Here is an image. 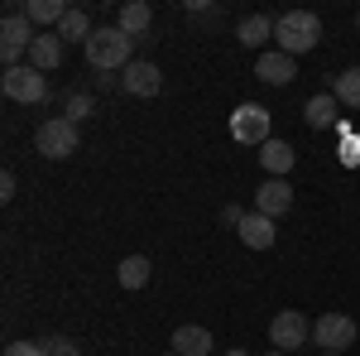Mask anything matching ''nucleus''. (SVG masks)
Returning <instances> with one entry per match:
<instances>
[{
	"label": "nucleus",
	"instance_id": "18",
	"mask_svg": "<svg viewBox=\"0 0 360 356\" xmlns=\"http://www.w3.org/2000/svg\"><path fill=\"white\" fill-rule=\"evenodd\" d=\"M336 106H341V102H336L332 92H317V97L303 106V121L312 125V130H332L336 125Z\"/></svg>",
	"mask_w": 360,
	"mask_h": 356
},
{
	"label": "nucleus",
	"instance_id": "2",
	"mask_svg": "<svg viewBox=\"0 0 360 356\" xmlns=\"http://www.w3.org/2000/svg\"><path fill=\"white\" fill-rule=\"evenodd\" d=\"M86 49V63L96 68V73H115V68H130L135 63V39L125 34V29H115V25H101L91 39L82 44Z\"/></svg>",
	"mask_w": 360,
	"mask_h": 356
},
{
	"label": "nucleus",
	"instance_id": "20",
	"mask_svg": "<svg viewBox=\"0 0 360 356\" xmlns=\"http://www.w3.org/2000/svg\"><path fill=\"white\" fill-rule=\"evenodd\" d=\"M53 34H58V39H68V44H86L96 29H91V20H86V10H68V15H63V25H58Z\"/></svg>",
	"mask_w": 360,
	"mask_h": 356
},
{
	"label": "nucleus",
	"instance_id": "27",
	"mask_svg": "<svg viewBox=\"0 0 360 356\" xmlns=\"http://www.w3.org/2000/svg\"><path fill=\"white\" fill-rule=\"evenodd\" d=\"M0 197H5V202L15 197V173H0Z\"/></svg>",
	"mask_w": 360,
	"mask_h": 356
},
{
	"label": "nucleus",
	"instance_id": "23",
	"mask_svg": "<svg viewBox=\"0 0 360 356\" xmlns=\"http://www.w3.org/2000/svg\"><path fill=\"white\" fill-rule=\"evenodd\" d=\"M63 116H68L72 125L86 121V116H91V97H86V92H72V97H68V106H63Z\"/></svg>",
	"mask_w": 360,
	"mask_h": 356
},
{
	"label": "nucleus",
	"instance_id": "14",
	"mask_svg": "<svg viewBox=\"0 0 360 356\" xmlns=\"http://www.w3.org/2000/svg\"><path fill=\"white\" fill-rule=\"evenodd\" d=\"M259 164L269 168V178H283L288 168L298 164V154H293V145H283V140H264V145H259Z\"/></svg>",
	"mask_w": 360,
	"mask_h": 356
},
{
	"label": "nucleus",
	"instance_id": "7",
	"mask_svg": "<svg viewBox=\"0 0 360 356\" xmlns=\"http://www.w3.org/2000/svg\"><path fill=\"white\" fill-rule=\"evenodd\" d=\"M269 342H274V352H298V347H307L312 342V323H307L298 308H283V313H274V323H269Z\"/></svg>",
	"mask_w": 360,
	"mask_h": 356
},
{
	"label": "nucleus",
	"instance_id": "8",
	"mask_svg": "<svg viewBox=\"0 0 360 356\" xmlns=\"http://www.w3.org/2000/svg\"><path fill=\"white\" fill-rule=\"evenodd\" d=\"M231 140H240V145H264V140H274L269 135V111L264 106H255V102H245V106H236L231 111Z\"/></svg>",
	"mask_w": 360,
	"mask_h": 356
},
{
	"label": "nucleus",
	"instance_id": "32",
	"mask_svg": "<svg viewBox=\"0 0 360 356\" xmlns=\"http://www.w3.org/2000/svg\"><path fill=\"white\" fill-rule=\"evenodd\" d=\"M168 356H178V352H168Z\"/></svg>",
	"mask_w": 360,
	"mask_h": 356
},
{
	"label": "nucleus",
	"instance_id": "19",
	"mask_svg": "<svg viewBox=\"0 0 360 356\" xmlns=\"http://www.w3.org/2000/svg\"><path fill=\"white\" fill-rule=\"evenodd\" d=\"M115 279H120V289H144L149 284V260L144 255H125L115 265Z\"/></svg>",
	"mask_w": 360,
	"mask_h": 356
},
{
	"label": "nucleus",
	"instance_id": "31",
	"mask_svg": "<svg viewBox=\"0 0 360 356\" xmlns=\"http://www.w3.org/2000/svg\"><path fill=\"white\" fill-rule=\"evenodd\" d=\"M322 356H336V352H322Z\"/></svg>",
	"mask_w": 360,
	"mask_h": 356
},
{
	"label": "nucleus",
	"instance_id": "26",
	"mask_svg": "<svg viewBox=\"0 0 360 356\" xmlns=\"http://www.w3.org/2000/svg\"><path fill=\"white\" fill-rule=\"evenodd\" d=\"M5 356H44V342H10Z\"/></svg>",
	"mask_w": 360,
	"mask_h": 356
},
{
	"label": "nucleus",
	"instance_id": "1",
	"mask_svg": "<svg viewBox=\"0 0 360 356\" xmlns=\"http://www.w3.org/2000/svg\"><path fill=\"white\" fill-rule=\"evenodd\" d=\"M274 44H278V54H288V58L312 54L322 44V20L312 10H288V15L274 20Z\"/></svg>",
	"mask_w": 360,
	"mask_h": 356
},
{
	"label": "nucleus",
	"instance_id": "10",
	"mask_svg": "<svg viewBox=\"0 0 360 356\" xmlns=\"http://www.w3.org/2000/svg\"><path fill=\"white\" fill-rule=\"evenodd\" d=\"M255 212H264L269 221H278L283 212H293V188L283 178H264L259 192H255Z\"/></svg>",
	"mask_w": 360,
	"mask_h": 356
},
{
	"label": "nucleus",
	"instance_id": "15",
	"mask_svg": "<svg viewBox=\"0 0 360 356\" xmlns=\"http://www.w3.org/2000/svg\"><path fill=\"white\" fill-rule=\"evenodd\" d=\"M236 39H240L245 49H259V54H264V44L274 39V20H269V15H245V20L236 25Z\"/></svg>",
	"mask_w": 360,
	"mask_h": 356
},
{
	"label": "nucleus",
	"instance_id": "13",
	"mask_svg": "<svg viewBox=\"0 0 360 356\" xmlns=\"http://www.w3.org/2000/svg\"><path fill=\"white\" fill-rule=\"evenodd\" d=\"M212 347H217V342H212V332L197 328V323H183V328L173 332V352H178V356H207Z\"/></svg>",
	"mask_w": 360,
	"mask_h": 356
},
{
	"label": "nucleus",
	"instance_id": "24",
	"mask_svg": "<svg viewBox=\"0 0 360 356\" xmlns=\"http://www.w3.org/2000/svg\"><path fill=\"white\" fill-rule=\"evenodd\" d=\"M44 356H82V352H77V342H68V337H49V342H44Z\"/></svg>",
	"mask_w": 360,
	"mask_h": 356
},
{
	"label": "nucleus",
	"instance_id": "17",
	"mask_svg": "<svg viewBox=\"0 0 360 356\" xmlns=\"http://www.w3.org/2000/svg\"><path fill=\"white\" fill-rule=\"evenodd\" d=\"M149 25H154V10H149L144 0H125V5H120V15H115V29H125L130 39H139Z\"/></svg>",
	"mask_w": 360,
	"mask_h": 356
},
{
	"label": "nucleus",
	"instance_id": "11",
	"mask_svg": "<svg viewBox=\"0 0 360 356\" xmlns=\"http://www.w3.org/2000/svg\"><path fill=\"white\" fill-rule=\"evenodd\" d=\"M120 87H125L130 97H159V87H164V73H159V63H144V58H135V63L125 68Z\"/></svg>",
	"mask_w": 360,
	"mask_h": 356
},
{
	"label": "nucleus",
	"instance_id": "22",
	"mask_svg": "<svg viewBox=\"0 0 360 356\" xmlns=\"http://www.w3.org/2000/svg\"><path fill=\"white\" fill-rule=\"evenodd\" d=\"M332 97L341 102V106H356V111H360V68L336 73V78H332Z\"/></svg>",
	"mask_w": 360,
	"mask_h": 356
},
{
	"label": "nucleus",
	"instance_id": "9",
	"mask_svg": "<svg viewBox=\"0 0 360 356\" xmlns=\"http://www.w3.org/2000/svg\"><path fill=\"white\" fill-rule=\"evenodd\" d=\"M255 78H259V82H269V87H288L293 78H298V58L278 54V49H264L259 63H255Z\"/></svg>",
	"mask_w": 360,
	"mask_h": 356
},
{
	"label": "nucleus",
	"instance_id": "4",
	"mask_svg": "<svg viewBox=\"0 0 360 356\" xmlns=\"http://www.w3.org/2000/svg\"><path fill=\"white\" fill-rule=\"evenodd\" d=\"M34 39H39V29L29 25V15L25 10H10L0 20V58H5V68H20V58L34 49Z\"/></svg>",
	"mask_w": 360,
	"mask_h": 356
},
{
	"label": "nucleus",
	"instance_id": "3",
	"mask_svg": "<svg viewBox=\"0 0 360 356\" xmlns=\"http://www.w3.org/2000/svg\"><path fill=\"white\" fill-rule=\"evenodd\" d=\"M77 145H82V135H77V125L68 116H53V121H44L34 130V149L44 159H68V154H77Z\"/></svg>",
	"mask_w": 360,
	"mask_h": 356
},
{
	"label": "nucleus",
	"instance_id": "16",
	"mask_svg": "<svg viewBox=\"0 0 360 356\" xmlns=\"http://www.w3.org/2000/svg\"><path fill=\"white\" fill-rule=\"evenodd\" d=\"M58 63H63V39H58V34H39V39H34V49H29V68L53 73Z\"/></svg>",
	"mask_w": 360,
	"mask_h": 356
},
{
	"label": "nucleus",
	"instance_id": "25",
	"mask_svg": "<svg viewBox=\"0 0 360 356\" xmlns=\"http://www.w3.org/2000/svg\"><path fill=\"white\" fill-rule=\"evenodd\" d=\"M245 217H250V212L240 207V202H226V207H221V221H226V226H236V231H240V221H245Z\"/></svg>",
	"mask_w": 360,
	"mask_h": 356
},
{
	"label": "nucleus",
	"instance_id": "5",
	"mask_svg": "<svg viewBox=\"0 0 360 356\" xmlns=\"http://www.w3.org/2000/svg\"><path fill=\"white\" fill-rule=\"evenodd\" d=\"M0 87H5V97L20 102V106H39V102L49 97V78H44L39 68H29V63L5 68V73H0Z\"/></svg>",
	"mask_w": 360,
	"mask_h": 356
},
{
	"label": "nucleus",
	"instance_id": "12",
	"mask_svg": "<svg viewBox=\"0 0 360 356\" xmlns=\"http://www.w3.org/2000/svg\"><path fill=\"white\" fill-rule=\"evenodd\" d=\"M240 241H245L250 250H269L278 241V226L264 217V212H250V217L240 221Z\"/></svg>",
	"mask_w": 360,
	"mask_h": 356
},
{
	"label": "nucleus",
	"instance_id": "30",
	"mask_svg": "<svg viewBox=\"0 0 360 356\" xmlns=\"http://www.w3.org/2000/svg\"><path fill=\"white\" fill-rule=\"evenodd\" d=\"M356 29H360V10H356Z\"/></svg>",
	"mask_w": 360,
	"mask_h": 356
},
{
	"label": "nucleus",
	"instance_id": "29",
	"mask_svg": "<svg viewBox=\"0 0 360 356\" xmlns=\"http://www.w3.org/2000/svg\"><path fill=\"white\" fill-rule=\"evenodd\" d=\"M264 356H288V352H264Z\"/></svg>",
	"mask_w": 360,
	"mask_h": 356
},
{
	"label": "nucleus",
	"instance_id": "28",
	"mask_svg": "<svg viewBox=\"0 0 360 356\" xmlns=\"http://www.w3.org/2000/svg\"><path fill=\"white\" fill-rule=\"evenodd\" d=\"M226 356H250V352H240V347H236V352H226Z\"/></svg>",
	"mask_w": 360,
	"mask_h": 356
},
{
	"label": "nucleus",
	"instance_id": "21",
	"mask_svg": "<svg viewBox=\"0 0 360 356\" xmlns=\"http://www.w3.org/2000/svg\"><path fill=\"white\" fill-rule=\"evenodd\" d=\"M25 15H29V25L39 29V25H63V15H68V5L63 0H29L25 5Z\"/></svg>",
	"mask_w": 360,
	"mask_h": 356
},
{
	"label": "nucleus",
	"instance_id": "6",
	"mask_svg": "<svg viewBox=\"0 0 360 356\" xmlns=\"http://www.w3.org/2000/svg\"><path fill=\"white\" fill-rule=\"evenodd\" d=\"M356 318H346V313H322L317 323H312V342L322 347V352H336L346 356V347H356Z\"/></svg>",
	"mask_w": 360,
	"mask_h": 356
}]
</instances>
